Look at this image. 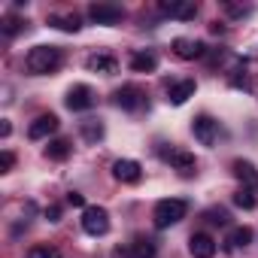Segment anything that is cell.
<instances>
[{
    "label": "cell",
    "instance_id": "obj_1",
    "mask_svg": "<svg viewBox=\"0 0 258 258\" xmlns=\"http://www.w3.org/2000/svg\"><path fill=\"white\" fill-rule=\"evenodd\" d=\"M61 67V49L58 46H34L25 58V70L31 76H46Z\"/></svg>",
    "mask_w": 258,
    "mask_h": 258
},
{
    "label": "cell",
    "instance_id": "obj_2",
    "mask_svg": "<svg viewBox=\"0 0 258 258\" xmlns=\"http://www.w3.org/2000/svg\"><path fill=\"white\" fill-rule=\"evenodd\" d=\"M185 213H188V204H185L182 198H164V201L155 204L152 219H155V228H170V225L182 222Z\"/></svg>",
    "mask_w": 258,
    "mask_h": 258
},
{
    "label": "cell",
    "instance_id": "obj_3",
    "mask_svg": "<svg viewBox=\"0 0 258 258\" xmlns=\"http://www.w3.org/2000/svg\"><path fill=\"white\" fill-rule=\"evenodd\" d=\"M82 231L91 237H103L109 231V213L103 207H85L82 210Z\"/></svg>",
    "mask_w": 258,
    "mask_h": 258
},
{
    "label": "cell",
    "instance_id": "obj_4",
    "mask_svg": "<svg viewBox=\"0 0 258 258\" xmlns=\"http://www.w3.org/2000/svg\"><path fill=\"white\" fill-rule=\"evenodd\" d=\"M191 134H195V140H198L201 146H213L216 137H219V121H216L213 115H198V118L191 121Z\"/></svg>",
    "mask_w": 258,
    "mask_h": 258
},
{
    "label": "cell",
    "instance_id": "obj_5",
    "mask_svg": "<svg viewBox=\"0 0 258 258\" xmlns=\"http://www.w3.org/2000/svg\"><path fill=\"white\" fill-rule=\"evenodd\" d=\"M121 16H124V10L118 4H91L88 7V19L94 25H115V22H121Z\"/></svg>",
    "mask_w": 258,
    "mask_h": 258
},
{
    "label": "cell",
    "instance_id": "obj_6",
    "mask_svg": "<svg viewBox=\"0 0 258 258\" xmlns=\"http://www.w3.org/2000/svg\"><path fill=\"white\" fill-rule=\"evenodd\" d=\"M64 103H67L70 112H85V109L94 106V91H91L88 85H73V88L67 91Z\"/></svg>",
    "mask_w": 258,
    "mask_h": 258
},
{
    "label": "cell",
    "instance_id": "obj_7",
    "mask_svg": "<svg viewBox=\"0 0 258 258\" xmlns=\"http://www.w3.org/2000/svg\"><path fill=\"white\" fill-rule=\"evenodd\" d=\"M112 100H115V106L124 109V112H137V109L143 106V91H140L137 85H121V88L112 94Z\"/></svg>",
    "mask_w": 258,
    "mask_h": 258
},
{
    "label": "cell",
    "instance_id": "obj_8",
    "mask_svg": "<svg viewBox=\"0 0 258 258\" xmlns=\"http://www.w3.org/2000/svg\"><path fill=\"white\" fill-rule=\"evenodd\" d=\"M112 176H115L118 182H124V185H134V182H140L143 167H140L134 158H118V161L112 164Z\"/></svg>",
    "mask_w": 258,
    "mask_h": 258
},
{
    "label": "cell",
    "instance_id": "obj_9",
    "mask_svg": "<svg viewBox=\"0 0 258 258\" xmlns=\"http://www.w3.org/2000/svg\"><path fill=\"white\" fill-rule=\"evenodd\" d=\"M173 55L182 58V61L204 58V55H207V43H201V40H188V37H176V40H173Z\"/></svg>",
    "mask_w": 258,
    "mask_h": 258
},
{
    "label": "cell",
    "instance_id": "obj_10",
    "mask_svg": "<svg viewBox=\"0 0 258 258\" xmlns=\"http://www.w3.org/2000/svg\"><path fill=\"white\" fill-rule=\"evenodd\" d=\"M164 161H170V167H173V170H179L182 176H191V173L198 170L195 155H191V152H185V149H170V152H164Z\"/></svg>",
    "mask_w": 258,
    "mask_h": 258
},
{
    "label": "cell",
    "instance_id": "obj_11",
    "mask_svg": "<svg viewBox=\"0 0 258 258\" xmlns=\"http://www.w3.org/2000/svg\"><path fill=\"white\" fill-rule=\"evenodd\" d=\"M161 13L179 22H191L198 16V4L195 0H173V4H161Z\"/></svg>",
    "mask_w": 258,
    "mask_h": 258
},
{
    "label": "cell",
    "instance_id": "obj_12",
    "mask_svg": "<svg viewBox=\"0 0 258 258\" xmlns=\"http://www.w3.org/2000/svg\"><path fill=\"white\" fill-rule=\"evenodd\" d=\"M55 131H58V115L46 112V115H37V118L31 121L28 137H31V140H43V137H49V134H55Z\"/></svg>",
    "mask_w": 258,
    "mask_h": 258
},
{
    "label": "cell",
    "instance_id": "obj_13",
    "mask_svg": "<svg viewBox=\"0 0 258 258\" xmlns=\"http://www.w3.org/2000/svg\"><path fill=\"white\" fill-rule=\"evenodd\" d=\"M85 67H88L91 73H103V76H109V73L118 70V61H115L112 55H106V52H94V55H88Z\"/></svg>",
    "mask_w": 258,
    "mask_h": 258
},
{
    "label": "cell",
    "instance_id": "obj_14",
    "mask_svg": "<svg viewBox=\"0 0 258 258\" xmlns=\"http://www.w3.org/2000/svg\"><path fill=\"white\" fill-rule=\"evenodd\" d=\"M195 91H198L195 79H179L176 85H170V88H167V100H170L173 106H182L188 97H195Z\"/></svg>",
    "mask_w": 258,
    "mask_h": 258
},
{
    "label": "cell",
    "instance_id": "obj_15",
    "mask_svg": "<svg viewBox=\"0 0 258 258\" xmlns=\"http://www.w3.org/2000/svg\"><path fill=\"white\" fill-rule=\"evenodd\" d=\"M231 173L243 182V188H258V170H255V164H249V161L237 158V161L231 164Z\"/></svg>",
    "mask_w": 258,
    "mask_h": 258
},
{
    "label": "cell",
    "instance_id": "obj_16",
    "mask_svg": "<svg viewBox=\"0 0 258 258\" xmlns=\"http://www.w3.org/2000/svg\"><path fill=\"white\" fill-rule=\"evenodd\" d=\"M188 252H191L195 258H213V255H216V240H213L210 234H191Z\"/></svg>",
    "mask_w": 258,
    "mask_h": 258
},
{
    "label": "cell",
    "instance_id": "obj_17",
    "mask_svg": "<svg viewBox=\"0 0 258 258\" xmlns=\"http://www.w3.org/2000/svg\"><path fill=\"white\" fill-rule=\"evenodd\" d=\"M49 25L58 28V31H64V34H76L82 28V22H79L76 13H52L49 16Z\"/></svg>",
    "mask_w": 258,
    "mask_h": 258
},
{
    "label": "cell",
    "instance_id": "obj_18",
    "mask_svg": "<svg viewBox=\"0 0 258 258\" xmlns=\"http://www.w3.org/2000/svg\"><path fill=\"white\" fill-rule=\"evenodd\" d=\"M155 67H158L155 52H134V55H131V70H134V73H152Z\"/></svg>",
    "mask_w": 258,
    "mask_h": 258
},
{
    "label": "cell",
    "instance_id": "obj_19",
    "mask_svg": "<svg viewBox=\"0 0 258 258\" xmlns=\"http://www.w3.org/2000/svg\"><path fill=\"white\" fill-rule=\"evenodd\" d=\"M49 161H67L70 158V143L67 140H49V146H46V152H43Z\"/></svg>",
    "mask_w": 258,
    "mask_h": 258
},
{
    "label": "cell",
    "instance_id": "obj_20",
    "mask_svg": "<svg viewBox=\"0 0 258 258\" xmlns=\"http://www.w3.org/2000/svg\"><path fill=\"white\" fill-rule=\"evenodd\" d=\"M234 204H237L240 210H255V207H258L255 188H237V191H234Z\"/></svg>",
    "mask_w": 258,
    "mask_h": 258
},
{
    "label": "cell",
    "instance_id": "obj_21",
    "mask_svg": "<svg viewBox=\"0 0 258 258\" xmlns=\"http://www.w3.org/2000/svg\"><path fill=\"white\" fill-rule=\"evenodd\" d=\"M79 131H82V137H85L88 143H97V140L103 137V124H100L97 118H88V121H82Z\"/></svg>",
    "mask_w": 258,
    "mask_h": 258
},
{
    "label": "cell",
    "instance_id": "obj_22",
    "mask_svg": "<svg viewBox=\"0 0 258 258\" xmlns=\"http://www.w3.org/2000/svg\"><path fill=\"white\" fill-rule=\"evenodd\" d=\"M131 252H134V258H155V243L146 237H137L131 243Z\"/></svg>",
    "mask_w": 258,
    "mask_h": 258
},
{
    "label": "cell",
    "instance_id": "obj_23",
    "mask_svg": "<svg viewBox=\"0 0 258 258\" xmlns=\"http://www.w3.org/2000/svg\"><path fill=\"white\" fill-rule=\"evenodd\" d=\"M228 243H231V249H240V246H249L252 243V228H234L231 231V237H228Z\"/></svg>",
    "mask_w": 258,
    "mask_h": 258
},
{
    "label": "cell",
    "instance_id": "obj_24",
    "mask_svg": "<svg viewBox=\"0 0 258 258\" xmlns=\"http://www.w3.org/2000/svg\"><path fill=\"white\" fill-rule=\"evenodd\" d=\"M28 258H61V252L55 246H31L28 249Z\"/></svg>",
    "mask_w": 258,
    "mask_h": 258
},
{
    "label": "cell",
    "instance_id": "obj_25",
    "mask_svg": "<svg viewBox=\"0 0 258 258\" xmlns=\"http://www.w3.org/2000/svg\"><path fill=\"white\" fill-rule=\"evenodd\" d=\"M19 31H22V22L13 19V16H7V19H4V34H7V37H16Z\"/></svg>",
    "mask_w": 258,
    "mask_h": 258
},
{
    "label": "cell",
    "instance_id": "obj_26",
    "mask_svg": "<svg viewBox=\"0 0 258 258\" xmlns=\"http://www.w3.org/2000/svg\"><path fill=\"white\" fill-rule=\"evenodd\" d=\"M13 164H16V155H13L10 149H4V152H0V170L10 173V170H13Z\"/></svg>",
    "mask_w": 258,
    "mask_h": 258
},
{
    "label": "cell",
    "instance_id": "obj_27",
    "mask_svg": "<svg viewBox=\"0 0 258 258\" xmlns=\"http://www.w3.org/2000/svg\"><path fill=\"white\" fill-rule=\"evenodd\" d=\"M225 10H228V16H234V19H243V16L252 13V7H237V4H228Z\"/></svg>",
    "mask_w": 258,
    "mask_h": 258
},
{
    "label": "cell",
    "instance_id": "obj_28",
    "mask_svg": "<svg viewBox=\"0 0 258 258\" xmlns=\"http://www.w3.org/2000/svg\"><path fill=\"white\" fill-rule=\"evenodd\" d=\"M207 216H210V222H213V225H228V219H231L225 210H210Z\"/></svg>",
    "mask_w": 258,
    "mask_h": 258
},
{
    "label": "cell",
    "instance_id": "obj_29",
    "mask_svg": "<svg viewBox=\"0 0 258 258\" xmlns=\"http://www.w3.org/2000/svg\"><path fill=\"white\" fill-rule=\"evenodd\" d=\"M46 219H49V222H61V207H58V204L46 207Z\"/></svg>",
    "mask_w": 258,
    "mask_h": 258
},
{
    "label": "cell",
    "instance_id": "obj_30",
    "mask_svg": "<svg viewBox=\"0 0 258 258\" xmlns=\"http://www.w3.org/2000/svg\"><path fill=\"white\" fill-rule=\"evenodd\" d=\"M67 204H70V207H85V198H82L79 191H70V195H67Z\"/></svg>",
    "mask_w": 258,
    "mask_h": 258
},
{
    "label": "cell",
    "instance_id": "obj_31",
    "mask_svg": "<svg viewBox=\"0 0 258 258\" xmlns=\"http://www.w3.org/2000/svg\"><path fill=\"white\" fill-rule=\"evenodd\" d=\"M0 134L10 137V134H13V124H10V121H4V124H0Z\"/></svg>",
    "mask_w": 258,
    "mask_h": 258
}]
</instances>
